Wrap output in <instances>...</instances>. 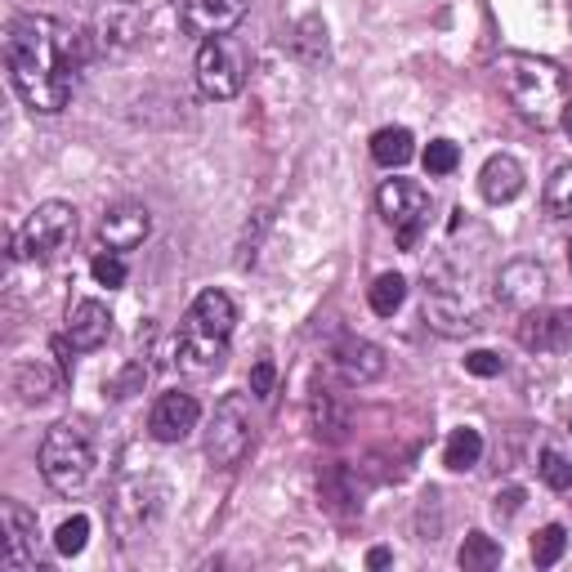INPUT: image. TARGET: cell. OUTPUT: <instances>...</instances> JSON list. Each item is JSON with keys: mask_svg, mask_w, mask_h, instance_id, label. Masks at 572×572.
Listing matches in <instances>:
<instances>
[{"mask_svg": "<svg viewBox=\"0 0 572 572\" xmlns=\"http://www.w3.org/2000/svg\"><path fill=\"white\" fill-rule=\"evenodd\" d=\"M170 5L193 36H224L247 19L251 0H170Z\"/></svg>", "mask_w": 572, "mask_h": 572, "instance_id": "obj_11", "label": "cell"}, {"mask_svg": "<svg viewBox=\"0 0 572 572\" xmlns=\"http://www.w3.org/2000/svg\"><path fill=\"white\" fill-rule=\"evenodd\" d=\"M568 264H572V242H568Z\"/></svg>", "mask_w": 572, "mask_h": 572, "instance_id": "obj_40", "label": "cell"}, {"mask_svg": "<svg viewBox=\"0 0 572 572\" xmlns=\"http://www.w3.org/2000/svg\"><path fill=\"white\" fill-rule=\"evenodd\" d=\"M143 385H148V362L134 358V362L121 367L117 380H108L104 394H108V398H130V394H143Z\"/></svg>", "mask_w": 572, "mask_h": 572, "instance_id": "obj_30", "label": "cell"}, {"mask_svg": "<svg viewBox=\"0 0 572 572\" xmlns=\"http://www.w3.org/2000/svg\"><path fill=\"white\" fill-rule=\"evenodd\" d=\"M273 385H277V367H273V358H260V362L251 367V394H255V398H269Z\"/></svg>", "mask_w": 572, "mask_h": 572, "instance_id": "obj_36", "label": "cell"}, {"mask_svg": "<svg viewBox=\"0 0 572 572\" xmlns=\"http://www.w3.org/2000/svg\"><path fill=\"white\" fill-rule=\"evenodd\" d=\"M0 519H5V563L10 572H23V568H36V514L19 501H5L0 505Z\"/></svg>", "mask_w": 572, "mask_h": 572, "instance_id": "obj_15", "label": "cell"}, {"mask_svg": "<svg viewBox=\"0 0 572 572\" xmlns=\"http://www.w3.org/2000/svg\"><path fill=\"white\" fill-rule=\"evenodd\" d=\"M465 371H469V376H501L505 362H501V354H492V349H474V354H465Z\"/></svg>", "mask_w": 572, "mask_h": 572, "instance_id": "obj_35", "label": "cell"}, {"mask_svg": "<svg viewBox=\"0 0 572 572\" xmlns=\"http://www.w3.org/2000/svg\"><path fill=\"white\" fill-rule=\"evenodd\" d=\"M202 420V403L193 394H183V390H170L153 403V416H148V434L157 443H183L188 434L198 429Z\"/></svg>", "mask_w": 572, "mask_h": 572, "instance_id": "obj_12", "label": "cell"}, {"mask_svg": "<svg viewBox=\"0 0 572 572\" xmlns=\"http://www.w3.org/2000/svg\"><path fill=\"white\" fill-rule=\"evenodd\" d=\"M85 541H90V519H85V514H72V519L63 523V528H59V537H55L59 555H81Z\"/></svg>", "mask_w": 572, "mask_h": 572, "instance_id": "obj_34", "label": "cell"}, {"mask_svg": "<svg viewBox=\"0 0 572 572\" xmlns=\"http://www.w3.org/2000/svg\"><path fill=\"white\" fill-rule=\"evenodd\" d=\"M537 469H541V479H546L550 492H572V456L546 448L541 461H537Z\"/></svg>", "mask_w": 572, "mask_h": 572, "instance_id": "obj_29", "label": "cell"}, {"mask_svg": "<svg viewBox=\"0 0 572 572\" xmlns=\"http://www.w3.org/2000/svg\"><path fill=\"white\" fill-rule=\"evenodd\" d=\"M568 139H572V117H568Z\"/></svg>", "mask_w": 572, "mask_h": 572, "instance_id": "obj_39", "label": "cell"}, {"mask_svg": "<svg viewBox=\"0 0 572 572\" xmlns=\"http://www.w3.org/2000/svg\"><path fill=\"white\" fill-rule=\"evenodd\" d=\"M322 497L336 505V510H358V488L349 484V469L345 465H331L322 474Z\"/></svg>", "mask_w": 572, "mask_h": 572, "instance_id": "obj_27", "label": "cell"}, {"mask_svg": "<svg viewBox=\"0 0 572 572\" xmlns=\"http://www.w3.org/2000/svg\"><path fill=\"white\" fill-rule=\"evenodd\" d=\"M309 429H313L322 443H345V434H349V412H345V403L331 394V390H318V394L309 398Z\"/></svg>", "mask_w": 572, "mask_h": 572, "instance_id": "obj_21", "label": "cell"}, {"mask_svg": "<svg viewBox=\"0 0 572 572\" xmlns=\"http://www.w3.org/2000/svg\"><path fill=\"white\" fill-rule=\"evenodd\" d=\"M456 563L465 572H488V568L501 563V541H492L488 533H469L465 546H461V555H456Z\"/></svg>", "mask_w": 572, "mask_h": 572, "instance_id": "obj_26", "label": "cell"}, {"mask_svg": "<svg viewBox=\"0 0 572 572\" xmlns=\"http://www.w3.org/2000/svg\"><path fill=\"white\" fill-rule=\"evenodd\" d=\"M568 434H572V416H568Z\"/></svg>", "mask_w": 572, "mask_h": 572, "instance_id": "obj_41", "label": "cell"}, {"mask_svg": "<svg viewBox=\"0 0 572 572\" xmlns=\"http://www.w3.org/2000/svg\"><path fill=\"white\" fill-rule=\"evenodd\" d=\"M461 166V148L452 139H434L425 148V175H452Z\"/></svg>", "mask_w": 572, "mask_h": 572, "instance_id": "obj_32", "label": "cell"}, {"mask_svg": "<svg viewBox=\"0 0 572 572\" xmlns=\"http://www.w3.org/2000/svg\"><path fill=\"white\" fill-rule=\"evenodd\" d=\"M479 188H484V198H488L492 206H505V202H514V198L523 193V166H519L510 153H497V157L484 162Z\"/></svg>", "mask_w": 572, "mask_h": 572, "instance_id": "obj_19", "label": "cell"}, {"mask_svg": "<svg viewBox=\"0 0 572 572\" xmlns=\"http://www.w3.org/2000/svg\"><path fill=\"white\" fill-rule=\"evenodd\" d=\"M233 322H237V309L224 291L206 286V291L188 305L183 313V326H179V341H175V362L183 371H215L224 367L228 358V336H233Z\"/></svg>", "mask_w": 572, "mask_h": 572, "instance_id": "obj_3", "label": "cell"}, {"mask_svg": "<svg viewBox=\"0 0 572 572\" xmlns=\"http://www.w3.org/2000/svg\"><path fill=\"white\" fill-rule=\"evenodd\" d=\"M563 550H568V533L559 528V523H546V528L533 537V563L537 568H555L563 559Z\"/></svg>", "mask_w": 572, "mask_h": 572, "instance_id": "obj_28", "label": "cell"}, {"mask_svg": "<svg viewBox=\"0 0 572 572\" xmlns=\"http://www.w3.org/2000/svg\"><path fill=\"white\" fill-rule=\"evenodd\" d=\"M425 318L443 336H469L484 326V305L474 296L469 277H461L448 264L425 269Z\"/></svg>", "mask_w": 572, "mask_h": 572, "instance_id": "obj_4", "label": "cell"}, {"mask_svg": "<svg viewBox=\"0 0 572 572\" xmlns=\"http://www.w3.org/2000/svg\"><path fill=\"white\" fill-rule=\"evenodd\" d=\"M247 452H251V407H247V394H224L215 403V416H211V429H206V456H211V465L233 469V465H242Z\"/></svg>", "mask_w": 572, "mask_h": 572, "instance_id": "obj_7", "label": "cell"}, {"mask_svg": "<svg viewBox=\"0 0 572 572\" xmlns=\"http://www.w3.org/2000/svg\"><path fill=\"white\" fill-rule=\"evenodd\" d=\"M36 465H40V479L50 484L55 492L63 497H76L85 492L90 474H94V448H90V434L72 420H59L50 434L40 439V452H36Z\"/></svg>", "mask_w": 572, "mask_h": 572, "instance_id": "obj_5", "label": "cell"}, {"mask_svg": "<svg viewBox=\"0 0 572 572\" xmlns=\"http://www.w3.org/2000/svg\"><path fill=\"white\" fill-rule=\"evenodd\" d=\"M90 273H94V282H99V286H108V291H112V286H126V260L117 251H99L90 260Z\"/></svg>", "mask_w": 572, "mask_h": 572, "instance_id": "obj_33", "label": "cell"}, {"mask_svg": "<svg viewBox=\"0 0 572 572\" xmlns=\"http://www.w3.org/2000/svg\"><path fill=\"white\" fill-rule=\"evenodd\" d=\"M148 233H153V215L139 202H117L99 219V237H104L108 251H134V247H143Z\"/></svg>", "mask_w": 572, "mask_h": 572, "instance_id": "obj_14", "label": "cell"}, {"mask_svg": "<svg viewBox=\"0 0 572 572\" xmlns=\"http://www.w3.org/2000/svg\"><path fill=\"white\" fill-rule=\"evenodd\" d=\"M519 345L533 354H559L572 345V309H528L519 322Z\"/></svg>", "mask_w": 572, "mask_h": 572, "instance_id": "obj_13", "label": "cell"}, {"mask_svg": "<svg viewBox=\"0 0 572 572\" xmlns=\"http://www.w3.org/2000/svg\"><path fill=\"white\" fill-rule=\"evenodd\" d=\"M76 237V211L68 202H40L27 224L10 237V255L14 260H55L59 251L72 247Z\"/></svg>", "mask_w": 572, "mask_h": 572, "instance_id": "obj_6", "label": "cell"}, {"mask_svg": "<svg viewBox=\"0 0 572 572\" xmlns=\"http://www.w3.org/2000/svg\"><path fill=\"white\" fill-rule=\"evenodd\" d=\"M376 206L385 215V224L398 233V247L403 251H416L420 233L429 224V193L412 179H385L376 193Z\"/></svg>", "mask_w": 572, "mask_h": 572, "instance_id": "obj_8", "label": "cell"}, {"mask_svg": "<svg viewBox=\"0 0 572 572\" xmlns=\"http://www.w3.org/2000/svg\"><path fill=\"white\" fill-rule=\"evenodd\" d=\"M162 501H166V488L157 484V479H130V484H121L117 488V501H112V523H117V533H121V541H134L148 523L162 514Z\"/></svg>", "mask_w": 572, "mask_h": 572, "instance_id": "obj_10", "label": "cell"}, {"mask_svg": "<svg viewBox=\"0 0 572 572\" xmlns=\"http://www.w3.org/2000/svg\"><path fill=\"white\" fill-rule=\"evenodd\" d=\"M198 85L206 99H237L247 85V59L228 36H206L198 50Z\"/></svg>", "mask_w": 572, "mask_h": 572, "instance_id": "obj_9", "label": "cell"}, {"mask_svg": "<svg viewBox=\"0 0 572 572\" xmlns=\"http://www.w3.org/2000/svg\"><path fill=\"white\" fill-rule=\"evenodd\" d=\"M492 510H497V519H510V514H519V510H523V488H505V492H497Z\"/></svg>", "mask_w": 572, "mask_h": 572, "instance_id": "obj_37", "label": "cell"}, {"mask_svg": "<svg viewBox=\"0 0 572 572\" xmlns=\"http://www.w3.org/2000/svg\"><path fill=\"white\" fill-rule=\"evenodd\" d=\"M99 36L104 45H112V50H130V45L143 36V14L134 0H112V5L99 14Z\"/></svg>", "mask_w": 572, "mask_h": 572, "instance_id": "obj_20", "label": "cell"}, {"mask_svg": "<svg viewBox=\"0 0 572 572\" xmlns=\"http://www.w3.org/2000/svg\"><path fill=\"white\" fill-rule=\"evenodd\" d=\"M546 291V269L537 260H510L497 273V300L510 309H533Z\"/></svg>", "mask_w": 572, "mask_h": 572, "instance_id": "obj_16", "label": "cell"}, {"mask_svg": "<svg viewBox=\"0 0 572 572\" xmlns=\"http://www.w3.org/2000/svg\"><path fill=\"white\" fill-rule=\"evenodd\" d=\"M85 40L45 14H14L5 27V72L32 112H63L72 99Z\"/></svg>", "mask_w": 572, "mask_h": 572, "instance_id": "obj_1", "label": "cell"}, {"mask_svg": "<svg viewBox=\"0 0 572 572\" xmlns=\"http://www.w3.org/2000/svg\"><path fill=\"white\" fill-rule=\"evenodd\" d=\"M546 206H550V215L572 219V166L555 170V179L546 183Z\"/></svg>", "mask_w": 572, "mask_h": 572, "instance_id": "obj_31", "label": "cell"}, {"mask_svg": "<svg viewBox=\"0 0 572 572\" xmlns=\"http://www.w3.org/2000/svg\"><path fill=\"white\" fill-rule=\"evenodd\" d=\"M331 362H336L345 385H371V380L385 371V349L362 341V336H345L336 345V354H331Z\"/></svg>", "mask_w": 572, "mask_h": 572, "instance_id": "obj_17", "label": "cell"}, {"mask_svg": "<svg viewBox=\"0 0 572 572\" xmlns=\"http://www.w3.org/2000/svg\"><path fill=\"white\" fill-rule=\"evenodd\" d=\"M63 336H68L81 354L108 345V336H112V313H108V305H99V300H76L72 313H68V331H63Z\"/></svg>", "mask_w": 572, "mask_h": 572, "instance_id": "obj_18", "label": "cell"}, {"mask_svg": "<svg viewBox=\"0 0 572 572\" xmlns=\"http://www.w3.org/2000/svg\"><path fill=\"white\" fill-rule=\"evenodd\" d=\"M479 461H484V434H479V429H469V425L452 429L448 448H443V465H448L452 474H465V469H474Z\"/></svg>", "mask_w": 572, "mask_h": 572, "instance_id": "obj_24", "label": "cell"}, {"mask_svg": "<svg viewBox=\"0 0 572 572\" xmlns=\"http://www.w3.org/2000/svg\"><path fill=\"white\" fill-rule=\"evenodd\" d=\"M367 300H371V313L394 318V313L403 309V300H407V277H403V273H380V277L371 282Z\"/></svg>", "mask_w": 572, "mask_h": 572, "instance_id": "obj_25", "label": "cell"}, {"mask_svg": "<svg viewBox=\"0 0 572 572\" xmlns=\"http://www.w3.org/2000/svg\"><path fill=\"white\" fill-rule=\"evenodd\" d=\"M412 153H416V139H412V130H403V126H385V130L371 134V157H376L380 166L398 170V166L412 162Z\"/></svg>", "mask_w": 572, "mask_h": 572, "instance_id": "obj_23", "label": "cell"}, {"mask_svg": "<svg viewBox=\"0 0 572 572\" xmlns=\"http://www.w3.org/2000/svg\"><path fill=\"white\" fill-rule=\"evenodd\" d=\"M492 72H497V85H501V94L510 99V108H514L523 121H533L537 130H550V126L563 121L568 81H563L559 63L510 50V55L497 59Z\"/></svg>", "mask_w": 572, "mask_h": 572, "instance_id": "obj_2", "label": "cell"}, {"mask_svg": "<svg viewBox=\"0 0 572 572\" xmlns=\"http://www.w3.org/2000/svg\"><path fill=\"white\" fill-rule=\"evenodd\" d=\"M390 559H394V555H390L385 546H376V550H367V568H390Z\"/></svg>", "mask_w": 572, "mask_h": 572, "instance_id": "obj_38", "label": "cell"}, {"mask_svg": "<svg viewBox=\"0 0 572 572\" xmlns=\"http://www.w3.org/2000/svg\"><path fill=\"white\" fill-rule=\"evenodd\" d=\"M59 385H68V376L55 371L50 362L27 358V362L14 367V394H23V403H45V398H55Z\"/></svg>", "mask_w": 572, "mask_h": 572, "instance_id": "obj_22", "label": "cell"}]
</instances>
